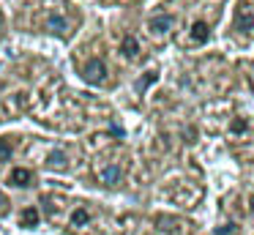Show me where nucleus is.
Listing matches in <instances>:
<instances>
[{
  "label": "nucleus",
  "mask_w": 254,
  "mask_h": 235,
  "mask_svg": "<svg viewBox=\"0 0 254 235\" xmlns=\"http://www.w3.org/2000/svg\"><path fill=\"white\" fill-rule=\"evenodd\" d=\"M150 82H156V71H148V74H145L142 79L137 82V87H139V90H145V87H148Z\"/></svg>",
  "instance_id": "nucleus-13"
},
{
  "label": "nucleus",
  "mask_w": 254,
  "mask_h": 235,
  "mask_svg": "<svg viewBox=\"0 0 254 235\" xmlns=\"http://www.w3.org/2000/svg\"><path fill=\"white\" fill-rule=\"evenodd\" d=\"M172 25H175V19L170 14H161V16H153L148 22V30H150V36H167L172 30Z\"/></svg>",
  "instance_id": "nucleus-2"
},
{
  "label": "nucleus",
  "mask_w": 254,
  "mask_h": 235,
  "mask_svg": "<svg viewBox=\"0 0 254 235\" xmlns=\"http://www.w3.org/2000/svg\"><path fill=\"white\" fill-rule=\"evenodd\" d=\"M8 183L17 186V189H28V186H33V172L28 167H14L8 172Z\"/></svg>",
  "instance_id": "nucleus-3"
},
{
  "label": "nucleus",
  "mask_w": 254,
  "mask_h": 235,
  "mask_svg": "<svg viewBox=\"0 0 254 235\" xmlns=\"http://www.w3.org/2000/svg\"><path fill=\"white\" fill-rule=\"evenodd\" d=\"M88 222H90V213L85 211V208H77V211L71 213V227H85Z\"/></svg>",
  "instance_id": "nucleus-10"
},
{
  "label": "nucleus",
  "mask_w": 254,
  "mask_h": 235,
  "mask_svg": "<svg viewBox=\"0 0 254 235\" xmlns=\"http://www.w3.org/2000/svg\"><path fill=\"white\" fill-rule=\"evenodd\" d=\"M230 233H232L230 227H221V230H216V235H230Z\"/></svg>",
  "instance_id": "nucleus-16"
},
{
  "label": "nucleus",
  "mask_w": 254,
  "mask_h": 235,
  "mask_svg": "<svg viewBox=\"0 0 254 235\" xmlns=\"http://www.w3.org/2000/svg\"><path fill=\"white\" fill-rule=\"evenodd\" d=\"M246 120H235V123H232V131H235V134H243V131H246Z\"/></svg>",
  "instance_id": "nucleus-14"
},
{
  "label": "nucleus",
  "mask_w": 254,
  "mask_h": 235,
  "mask_svg": "<svg viewBox=\"0 0 254 235\" xmlns=\"http://www.w3.org/2000/svg\"><path fill=\"white\" fill-rule=\"evenodd\" d=\"M208 38H210V27H208V22H202V19L191 22V41H194V44H205Z\"/></svg>",
  "instance_id": "nucleus-5"
},
{
  "label": "nucleus",
  "mask_w": 254,
  "mask_h": 235,
  "mask_svg": "<svg viewBox=\"0 0 254 235\" xmlns=\"http://www.w3.org/2000/svg\"><path fill=\"white\" fill-rule=\"evenodd\" d=\"M6 158H11V142L0 140V161H6Z\"/></svg>",
  "instance_id": "nucleus-12"
},
{
  "label": "nucleus",
  "mask_w": 254,
  "mask_h": 235,
  "mask_svg": "<svg viewBox=\"0 0 254 235\" xmlns=\"http://www.w3.org/2000/svg\"><path fill=\"white\" fill-rule=\"evenodd\" d=\"M50 167H55V169H61V167H66V153H61V151H55V153H50Z\"/></svg>",
  "instance_id": "nucleus-11"
},
{
  "label": "nucleus",
  "mask_w": 254,
  "mask_h": 235,
  "mask_svg": "<svg viewBox=\"0 0 254 235\" xmlns=\"http://www.w3.org/2000/svg\"><path fill=\"white\" fill-rule=\"evenodd\" d=\"M47 30H52V33H66V30H68V22H66V16H61V14H52V16H47Z\"/></svg>",
  "instance_id": "nucleus-7"
},
{
  "label": "nucleus",
  "mask_w": 254,
  "mask_h": 235,
  "mask_svg": "<svg viewBox=\"0 0 254 235\" xmlns=\"http://www.w3.org/2000/svg\"><path fill=\"white\" fill-rule=\"evenodd\" d=\"M39 224V211H36L33 205L25 208L22 213H19V227H36Z\"/></svg>",
  "instance_id": "nucleus-9"
},
{
  "label": "nucleus",
  "mask_w": 254,
  "mask_h": 235,
  "mask_svg": "<svg viewBox=\"0 0 254 235\" xmlns=\"http://www.w3.org/2000/svg\"><path fill=\"white\" fill-rule=\"evenodd\" d=\"M118 180H121V167H118V164H110V167H104V169H101V183L115 186Z\"/></svg>",
  "instance_id": "nucleus-8"
},
{
  "label": "nucleus",
  "mask_w": 254,
  "mask_h": 235,
  "mask_svg": "<svg viewBox=\"0 0 254 235\" xmlns=\"http://www.w3.org/2000/svg\"><path fill=\"white\" fill-rule=\"evenodd\" d=\"M3 213H8V200H6V194L0 191V216H3Z\"/></svg>",
  "instance_id": "nucleus-15"
},
{
  "label": "nucleus",
  "mask_w": 254,
  "mask_h": 235,
  "mask_svg": "<svg viewBox=\"0 0 254 235\" xmlns=\"http://www.w3.org/2000/svg\"><path fill=\"white\" fill-rule=\"evenodd\" d=\"M104 74H107V66H104V60H99V58L88 60L85 69H82L85 82H90V85H101V82H104Z\"/></svg>",
  "instance_id": "nucleus-1"
},
{
  "label": "nucleus",
  "mask_w": 254,
  "mask_h": 235,
  "mask_svg": "<svg viewBox=\"0 0 254 235\" xmlns=\"http://www.w3.org/2000/svg\"><path fill=\"white\" fill-rule=\"evenodd\" d=\"M235 30H243V33L254 30V14L252 11H241V14L235 16Z\"/></svg>",
  "instance_id": "nucleus-6"
},
{
  "label": "nucleus",
  "mask_w": 254,
  "mask_h": 235,
  "mask_svg": "<svg viewBox=\"0 0 254 235\" xmlns=\"http://www.w3.org/2000/svg\"><path fill=\"white\" fill-rule=\"evenodd\" d=\"M121 52H123V58H128V60H139V41L134 36H123Z\"/></svg>",
  "instance_id": "nucleus-4"
}]
</instances>
